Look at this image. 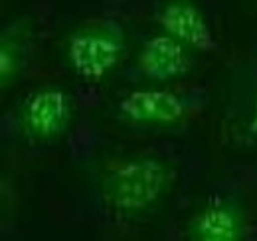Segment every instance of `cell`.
I'll use <instances>...</instances> for the list:
<instances>
[{
  "mask_svg": "<svg viewBox=\"0 0 257 241\" xmlns=\"http://www.w3.org/2000/svg\"><path fill=\"white\" fill-rule=\"evenodd\" d=\"M245 133L257 141V95L253 97V103H251V111H249V119L245 123Z\"/></svg>",
  "mask_w": 257,
  "mask_h": 241,
  "instance_id": "obj_9",
  "label": "cell"
},
{
  "mask_svg": "<svg viewBox=\"0 0 257 241\" xmlns=\"http://www.w3.org/2000/svg\"><path fill=\"white\" fill-rule=\"evenodd\" d=\"M162 34L192 52H214L216 38L204 10L194 0H162L155 12Z\"/></svg>",
  "mask_w": 257,
  "mask_h": 241,
  "instance_id": "obj_5",
  "label": "cell"
},
{
  "mask_svg": "<svg viewBox=\"0 0 257 241\" xmlns=\"http://www.w3.org/2000/svg\"><path fill=\"white\" fill-rule=\"evenodd\" d=\"M174 166L161 156L133 154L111 162L101 174L103 202L121 215H139L155 210L172 190Z\"/></svg>",
  "mask_w": 257,
  "mask_h": 241,
  "instance_id": "obj_1",
  "label": "cell"
},
{
  "mask_svg": "<svg viewBox=\"0 0 257 241\" xmlns=\"http://www.w3.org/2000/svg\"><path fill=\"white\" fill-rule=\"evenodd\" d=\"M30 20L18 18L0 34V87L8 89L22 75L30 56Z\"/></svg>",
  "mask_w": 257,
  "mask_h": 241,
  "instance_id": "obj_8",
  "label": "cell"
},
{
  "mask_svg": "<svg viewBox=\"0 0 257 241\" xmlns=\"http://www.w3.org/2000/svg\"><path fill=\"white\" fill-rule=\"evenodd\" d=\"M117 117L137 129H170L190 117L192 101L172 89H135L115 107Z\"/></svg>",
  "mask_w": 257,
  "mask_h": 241,
  "instance_id": "obj_4",
  "label": "cell"
},
{
  "mask_svg": "<svg viewBox=\"0 0 257 241\" xmlns=\"http://www.w3.org/2000/svg\"><path fill=\"white\" fill-rule=\"evenodd\" d=\"M188 235L190 241H245V210L231 198L214 196L192 215Z\"/></svg>",
  "mask_w": 257,
  "mask_h": 241,
  "instance_id": "obj_6",
  "label": "cell"
},
{
  "mask_svg": "<svg viewBox=\"0 0 257 241\" xmlns=\"http://www.w3.org/2000/svg\"><path fill=\"white\" fill-rule=\"evenodd\" d=\"M192 67V50L162 32L145 40L137 54V69L149 81H174L188 75Z\"/></svg>",
  "mask_w": 257,
  "mask_h": 241,
  "instance_id": "obj_7",
  "label": "cell"
},
{
  "mask_svg": "<svg viewBox=\"0 0 257 241\" xmlns=\"http://www.w3.org/2000/svg\"><path fill=\"white\" fill-rule=\"evenodd\" d=\"M128 52L125 28L117 20H91L77 26L65 40V60L71 71L99 83L107 79Z\"/></svg>",
  "mask_w": 257,
  "mask_h": 241,
  "instance_id": "obj_2",
  "label": "cell"
},
{
  "mask_svg": "<svg viewBox=\"0 0 257 241\" xmlns=\"http://www.w3.org/2000/svg\"><path fill=\"white\" fill-rule=\"evenodd\" d=\"M73 119V99L58 85L30 91L18 105L16 120L22 135L36 143L62 139Z\"/></svg>",
  "mask_w": 257,
  "mask_h": 241,
  "instance_id": "obj_3",
  "label": "cell"
}]
</instances>
